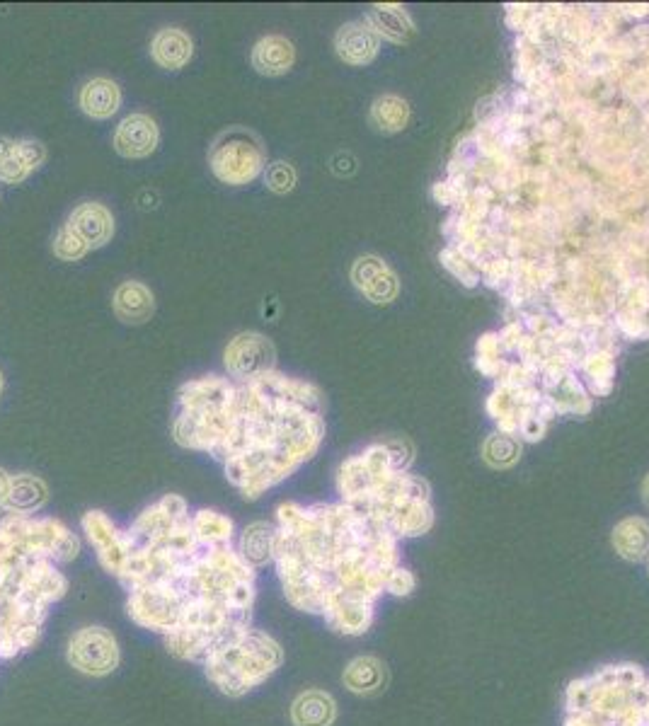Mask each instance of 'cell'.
<instances>
[{"mask_svg": "<svg viewBox=\"0 0 649 726\" xmlns=\"http://www.w3.org/2000/svg\"><path fill=\"white\" fill-rule=\"evenodd\" d=\"M562 726H649V676L635 664H611L565 690Z\"/></svg>", "mask_w": 649, "mask_h": 726, "instance_id": "4", "label": "cell"}, {"mask_svg": "<svg viewBox=\"0 0 649 726\" xmlns=\"http://www.w3.org/2000/svg\"><path fill=\"white\" fill-rule=\"evenodd\" d=\"M30 175H32V170L27 167L25 160H22V155L17 153V141H15L13 151L5 153L3 158H0V182L20 184V182H25Z\"/></svg>", "mask_w": 649, "mask_h": 726, "instance_id": "22", "label": "cell"}, {"mask_svg": "<svg viewBox=\"0 0 649 726\" xmlns=\"http://www.w3.org/2000/svg\"><path fill=\"white\" fill-rule=\"evenodd\" d=\"M209 167L223 184L245 187L267 170V153L252 131L233 126L211 143Z\"/></svg>", "mask_w": 649, "mask_h": 726, "instance_id": "6", "label": "cell"}, {"mask_svg": "<svg viewBox=\"0 0 649 726\" xmlns=\"http://www.w3.org/2000/svg\"><path fill=\"white\" fill-rule=\"evenodd\" d=\"M342 681L356 695H371L381 690L383 681H386V671H383L381 661L373 659V656H359L347 666Z\"/></svg>", "mask_w": 649, "mask_h": 726, "instance_id": "19", "label": "cell"}, {"mask_svg": "<svg viewBox=\"0 0 649 726\" xmlns=\"http://www.w3.org/2000/svg\"><path fill=\"white\" fill-rule=\"evenodd\" d=\"M78 105L88 117L97 121L112 119L122 107V90L114 80L109 78H93L80 88Z\"/></svg>", "mask_w": 649, "mask_h": 726, "instance_id": "14", "label": "cell"}, {"mask_svg": "<svg viewBox=\"0 0 649 726\" xmlns=\"http://www.w3.org/2000/svg\"><path fill=\"white\" fill-rule=\"evenodd\" d=\"M112 308L117 318L129 325H143L146 320L153 318L155 313V298L153 291L141 281H124L117 286L112 298Z\"/></svg>", "mask_w": 649, "mask_h": 726, "instance_id": "11", "label": "cell"}, {"mask_svg": "<svg viewBox=\"0 0 649 726\" xmlns=\"http://www.w3.org/2000/svg\"><path fill=\"white\" fill-rule=\"evenodd\" d=\"M373 37L366 30H361L359 25H347L342 27L340 34H337V51L344 61L349 63H366L373 56Z\"/></svg>", "mask_w": 649, "mask_h": 726, "instance_id": "20", "label": "cell"}, {"mask_svg": "<svg viewBox=\"0 0 649 726\" xmlns=\"http://www.w3.org/2000/svg\"><path fill=\"white\" fill-rule=\"evenodd\" d=\"M274 538H277L274 523H250L240 538H235V547L252 567L260 569L274 560Z\"/></svg>", "mask_w": 649, "mask_h": 726, "instance_id": "17", "label": "cell"}, {"mask_svg": "<svg viewBox=\"0 0 649 726\" xmlns=\"http://www.w3.org/2000/svg\"><path fill=\"white\" fill-rule=\"evenodd\" d=\"M335 719L337 702L325 690L310 688L291 702V722L296 726H332Z\"/></svg>", "mask_w": 649, "mask_h": 726, "instance_id": "15", "label": "cell"}, {"mask_svg": "<svg viewBox=\"0 0 649 726\" xmlns=\"http://www.w3.org/2000/svg\"><path fill=\"white\" fill-rule=\"evenodd\" d=\"M274 359L277 354H274L272 342L260 332H240L223 351L228 378L238 380V383L274 371Z\"/></svg>", "mask_w": 649, "mask_h": 726, "instance_id": "8", "label": "cell"}, {"mask_svg": "<svg viewBox=\"0 0 649 726\" xmlns=\"http://www.w3.org/2000/svg\"><path fill=\"white\" fill-rule=\"evenodd\" d=\"M17 153L22 155V160H25L32 172L37 170V167H42L44 160H47V148H44L39 141H32V138H22V141H17Z\"/></svg>", "mask_w": 649, "mask_h": 726, "instance_id": "24", "label": "cell"}, {"mask_svg": "<svg viewBox=\"0 0 649 726\" xmlns=\"http://www.w3.org/2000/svg\"><path fill=\"white\" fill-rule=\"evenodd\" d=\"M645 501H647V506H649V477H647V482H645Z\"/></svg>", "mask_w": 649, "mask_h": 726, "instance_id": "27", "label": "cell"}, {"mask_svg": "<svg viewBox=\"0 0 649 726\" xmlns=\"http://www.w3.org/2000/svg\"><path fill=\"white\" fill-rule=\"evenodd\" d=\"M274 569L286 601L320 615L332 632L359 637L369 632L376 605L390 596L400 572L398 538L349 504L277 509Z\"/></svg>", "mask_w": 649, "mask_h": 726, "instance_id": "3", "label": "cell"}, {"mask_svg": "<svg viewBox=\"0 0 649 726\" xmlns=\"http://www.w3.org/2000/svg\"><path fill=\"white\" fill-rule=\"evenodd\" d=\"M613 545L623 560L642 562L649 560V521L645 518H628L613 533Z\"/></svg>", "mask_w": 649, "mask_h": 726, "instance_id": "18", "label": "cell"}, {"mask_svg": "<svg viewBox=\"0 0 649 726\" xmlns=\"http://www.w3.org/2000/svg\"><path fill=\"white\" fill-rule=\"evenodd\" d=\"M264 182H267V187L277 194L291 192L296 184L294 167H291L289 163H281V160L279 163L267 165V170H264Z\"/></svg>", "mask_w": 649, "mask_h": 726, "instance_id": "23", "label": "cell"}, {"mask_svg": "<svg viewBox=\"0 0 649 726\" xmlns=\"http://www.w3.org/2000/svg\"><path fill=\"white\" fill-rule=\"evenodd\" d=\"M49 501V487L42 477L32 472H17L10 482L8 504L3 511H15V514L34 516L42 511V506Z\"/></svg>", "mask_w": 649, "mask_h": 726, "instance_id": "16", "label": "cell"}, {"mask_svg": "<svg viewBox=\"0 0 649 726\" xmlns=\"http://www.w3.org/2000/svg\"><path fill=\"white\" fill-rule=\"evenodd\" d=\"M13 146H15V141H13V138H5V136H0V158H3V155H5V153H10V151H13Z\"/></svg>", "mask_w": 649, "mask_h": 726, "instance_id": "26", "label": "cell"}, {"mask_svg": "<svg viewBox=\"0 0 649 726\" xmlns=\"http://www.w3.org/2000/svg\"><path fill=\"white\" fill-rule=\"evenodd\" d=\"M160 143V129L153 117L148 114H129L119 121L117 131H114L112 146L122 158L129 160H143L155 153Z\"/></svg>", "mask_w": 649, "mask_h": 726, "instance_id": "9", "label": "cell"}, {"mask_svg": "<svg viewBox=\"0 0 649 726\" xmlns=\"http://www.w3.org/2000/svg\"><path fill=\"white\" fill-rule=\"evenodd\" d=\"M0 395H3V373H0Z\"/></svg>", "mask_w": 649, "mask_h": 726, "instance_id": "28", "label": "cell"}, {"mask_svg": "<svg viewBox=\"0 0 649 726\" xmlns=\"http://www.w3.org/2000/svg\"><path fill=\"white\" fill-rule=\"evenodd\" d=\"M296 61L294 44L289 39L279 37V34H269V37L260 39L252 49V68L262 76H284L291 71Z\"/></svg>", "mask_w": 649, "mask_h": 726, "instance_id": "13", "label": "cell"}, {"mask_svg": "<svg viewBox=\"0 0 649 726\" xmlns=\"http://www.w3.org/2000/svg\"><path fill=\"white\" fill-rule=\"evenodd\" d=\"M284 664V649L269 632L250 627L245 635L214 651L201 664L206 678L221 695L243 697L267 683Z\"/></svg>", "mask_w": 649, "mask_h": 726, "instance_id": "5", "label": "cell"}, {"mask_svg": "<svg viewBox=\"0 0 649 726\" xmlns=\"http://www.w3.org/2000/svg\"><path fill=\"white\" fill-rule=\"evenodd\" d=\"M90 252V247L85 245V240L80 238L73 228H68L66 223L59 228L54 238V255L61 259V262H78Z\"/></svg>", "mask_w": 649, "mask_h": 726, "instance_id": "21", "label": "cell"}, {"mask_svg": "<svg viewBox=\"0 0 649 726\" xmlns=\"http://www.w3.org/2000/svg\"><path fill=\"white\" fill-rule=\"evenodd\" d=\"M10 482H13V475H10L8 470L0 468V511H3V509H5V504H8Z\"/></svg>", "mask_w": 649, "mask_h": 726, "instance_id": "25", "label": "cell"}, {"mask_svg": "<svg viewBox=\"0 0 649 726\" xmlns=\"http://www.w3.org/2000/svg\"><path fill=\"white\" fill-rule=\"evenodd\" d=\"M112 576L129 618L182 661L201 666L252 627L257 569L235 543L201 538L180 494H165L122 528Z\"/></svg>", "mask_w": 649, "mask_h": 726, "instance_id": "1", "label": "cell"}, {"mask_svg": "<svg viewBox=\"0 0 649 726\" xmlns=\"http://www.w3.org/2000/svg\"><path fill=\"white\" fill-rule=\"evenodd\" d=\"M68 228H73L90 250L105 247L109 240L114 238V216L105 204L97 201H85V204L76 206L66 221Z\"/></svg>", "mask_w": 649, "mask_h": 726, "instance_id": "10", "label": "cell"}, {"mask_svg": "<svg viewBox=\"0 0 649 726\" xmlns=\"http://www.w3.org/2000/svg\"><path fill=\"white\" fill-rule=\"evenodd\" d=\"M151 56L165 71H180L194 56V42L187 32L177 27H165L153 37Z\"/></svg>", "mask_w": 649, "mask_h": 726, "instance_id": "12", "label": "cell"}, {"mask_svg": "<svg viewBox=\"0 0 649 726\" xmlns=\"http://www.w3.org/2000/svg\"><path fill=\"white\" fill-rule=\"evenodd\" d=\"M66 661L73 671L83 673L90 678L112 676L122 661V649H119L117 637L102 625L80 627L68 639Z\"/></svg>", "mask_w": 649, "mask_h": 726, "instance_id": "7", "label": "cell"}, {"mask_svg": "<svg viewBox=\"0 0 649 726\" xmlns=\"http://www.w3.org/2000/svg\"><path fill=\"white\" fill-rule=\"evenodd\" d=\"M318 393L269 371L245 383L223 376L189 380L177 395L172 436L209 453L243 499H260L318 451Z\"/></svg>", "mask_w": 649, "mask_h": 726, "instance_id": "2", "label": "cell"}]
</instances>
